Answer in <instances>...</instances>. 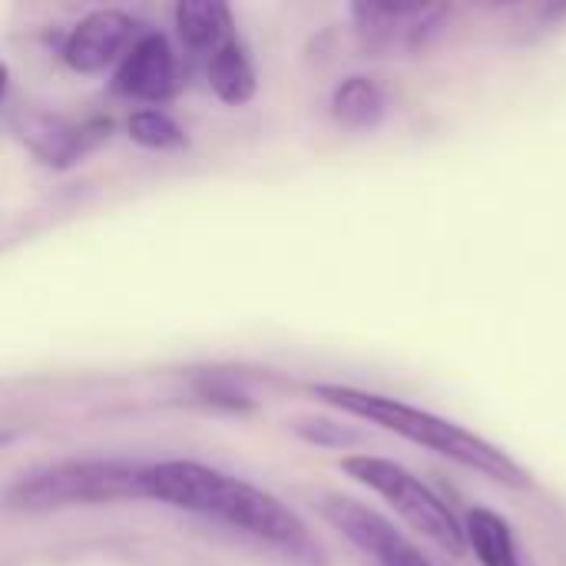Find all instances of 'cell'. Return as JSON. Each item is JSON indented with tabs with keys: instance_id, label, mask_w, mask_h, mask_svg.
Instances as JSON below:
<instances>
[{
	"instance_id": "6da1fadb",
	"label": "cell",
	"mask_w": 566,
	"mask_h": 566,
	"mask_svg": "<svg viewBox=\"0 0 566 566\" xmlns=\"http://www.w3.org/2000/svg\"><path fill=\"white\" fill-rule=\"evenodd\" d=\"M143 494L176 511L219 521L298 560L322 564V547L315 544V537L308 534V527L292 507H285L269 491L249 481H239L219 468H209L199 461L143 464Z\"/></svg>"
},
{
	"instance_id": "7a4b0ae2",
	"label": "cell",
	"mask_w": 566,
	"mask_h": 566,
	"mask_svg": "<svg viewBox=\"0 0 566 566\" xmlns=\"http://www.w3.org/2000/svg\"><path fill=\"white\" fill-rule=\"evenodd\" d=\"M312 391L318 401H325L352 418L371 421V424H378L411 444H421L441 458H451L504 488H514V491L534 488V478L521 461H514L497 444L484 441L481 434H474L441 415H431V411L398 401L391 395H378V391H365V388H352V385H315Z\"/></svg>"
},
{
	"instance_id": "3957f363",
	"label": "cell",
	"mask_w": 566,
	"mask_h": 566,
	"mask_svg": "<svg viewBox=\"0 0 566 566\" xmlns=\"http://www.w3.org/2000/svg\"><path fill=\"white\" fill-rule=\"evenodd\" d=\"M143 464L133 461H56L20 474L3 488L0 507L7 511H60L80 504H116V501H143Z\"/></svg>"
},
{
	"instance_id": "277c9868",
	"label": "cell",
	"mask_w": 566,
	"mask_h": 566,
	"mask_svg": "<svg viewBox=\"0 0 566 566\" xmlns=\"http://www.w3.org/2000/svg\"><path fill=\"white\" fill-rule=\"evenodd\" d=\"M342 471L358 481L361 488H368L371 494H378L381 501L391 504V511L415 527L418 534H424L431 544H438L441 551H448L451 557H464L468 541H464V524L451 514V507L421 481L415 478L408 468H401L398 461L378 458V454H352L342 461Z\"/></svg>"
},
{
	"instance_id": "5b68a950",
	"label": "cell",
	"mask_w": 566,
	"mask_h": 566,
	"mask_svg": "<svg viewBox=\"0 0 566 566\" xmlns=\"http://www.w3.org/2000/svg\"><path fill=\"white\" fill-rule=\"evenodd\" d=\"M352 27L375 56H415L448 30V3H352Z\"/></svg>"
},
{
	"instance_id": "8992f818",
	"label": "cell",
	"mask_w": 566,
	"mask_h": 566,
	"mask_svg": "<svg viewBox=\"0 0 566 566\" xmlns=\"http://www.w3.org/2000/svg\"><path fill=\"white\" fill-rule=\"evenodd\" d=\"M322 517L358 551H365L378 566H438L431 564L391 521H385L378 511L342 497V494H322L318 497Z\"/></svg>"
},
{
	"instance_id": "52a82bcc",
	"label": "cell",
	"mask_w": 566,
	"mask_h": 566,
	"mask_svg": "<svg viewBox=\"0 0 566 566\" xmlns=\"http://www.w3.org/2000/svg\"><path fill=\"white\" fill-rule=\"evenodd\" d=\"M176 83H179L176 50L156 30H146L143 36H136L129 43V50L123 53V60L116 66V76H113V90L119 96L139 99V103L169 99Z\"/></svg>"
},
{
	"instance_id": "ba28073f",
	"label": "cell",
	"mask_w": 566,
	"mask_h": 566,
	"mask_svg": "<svg viewBox=\"0 0 566 566\" xmlns=\"http://www.w3.org/2000/svg\"><path fill=\"white\" fill-rule=\"evenodd\" d=\"M136 20L126 10L99 7L86 13L63 40V60L76 73H103L133 43Z\"/></svg>"
},
{
	"instance_id": "9c48e42d",
	"label": "cell",
	"mask_w": 566,
	"mask_h": 566,
	"mask_svg": "<svg viewBox=\"0 0 566 566\" xmlns=\"http://www.w3.org/2000/svg\"><path fill=\"white\" fill-rule=\"evenodd\" d=\"M13 133L23 139V146L53 169H70L83 153H86V126L70 123L66 116L46 113V109H20L13 116Z\"/></svg>"
},
{
	"instance_id": "30bf717a",
	"label": "cell",
	"mask_w": 566,
	"mask_h": 566,
	"mask_svg": "<svg viewBox=\"0 0 566 566\" xmlns=\"http://www.w3.org/2000/svg\"><path fill=\"white\" fill-rule=\"evenodd\" d=\"M176 30L182 36V43L192 53H216L219 46H226L232 36V10L219 0H179L176 10Z\"/></svg>"
},
{
	"instance_id": "8fae6325",
	"label": "cell",
	"mask_w": 566,
	"mask_h": 566,
	"mask_svg": "<svg viewBox=\"0 0 566 566\" xmlns=\"http://www.w3.org/2000/svg\"><path fill=\"white\" fill-rule=\"evenodd\" d=\"M464 541L481 566H527L511 524L488 507H471L464 521Z\"/></svg>"
},
{
	"instance_id": "7c38bea8",
	"label": "cell",
	"mask_w": 566,
	"mask_h": 566,
	"mask_svg": "<svg viewBox=\"0 0 566 566\" xmlns=\"http://www.w3.org/2000/svg\"><path fill=\"white\" fill-rule=\"evenodd\" d=\"M209 90L229 103V106H242L255 96L259 90V80H255V63L245 50V43L239 40H229L226 46H219L212 56H209Z\"/></svg>"
},
{
	"instance_id": "4fadbf2b",
	"label": "cell",
	"mask_w": 566,
	"mask_h": 566,
	"mask_svg": "<svg viewBox=\"0 0 566 566\" xmlns=\"http://www.w3.org/2000/svg\"><path fill=\"white\" fill-rule=\"evenodd\" d=\"M388 109V93L385 86L375 80V76H345L335 93H332V116L342 123V126H352V129H365V126H375Z\"/></svg>"
},
{
	"instance_id": "5bb4252c",
	"label": "cell",
	"mask_w": 566,
	"mask_h": 566,
	"mask_svg": "<svg viewBox=\"0 0 566 566\" xmlns=\"http://www.w3.org/2000/svg\"><path fill=\"white\" fill-rule=\"evenodd\" d=\"M126 129H129L133 143H139L143 149H153V153H176L186 146L182 126L163 109H136L129 116Z\"/></svg>"
},
{
	"instance_id": "9a60e30c",
	"label": "cell",
	"mask_w": 566,
	"mask_h": 566,
	"mask_svg": "<svg viewBox=\"0 0 566 566\" xmlns=\"http://www.w3.org/2000/svg\"><path fill=\"white\" fill-rule=\"evenodd\" d=\"M295 431L308 441V444H318V448H348V444H358L361 434L348 424H338V421H328V418H298L295 421Z\"/></svg>"
},
{
	"instance_id": "2e32d148",
	"label": "cell",
	"mask_w": 566,
	"mask_h": 566,
	"mask_svg": "<svg viewBox=\"0 0 566 566\" xmlns=\"http://www.w3.org/2000/svg\"><path fill=\"white\" fill-rule=\"evenodd\" d=\"M7 80H10V70H7V63L0 60V96H3V90H7Z\"/></svg>"
},
{
	"instance_id": "e0dca14e",
	"label": "cell",
	"mask_w": 566,
	"mask_h": 566,
	"mask_svg": "<svg viewBox=\"0 0 566 566\" xmlns=\"http://www.w3.org/2000/svg\"><path fill=\"white\" fill-rule=\"evenodd\" d=\"M10 441V431H0V444H7Z\"/></svg>"
}]
</instances>
